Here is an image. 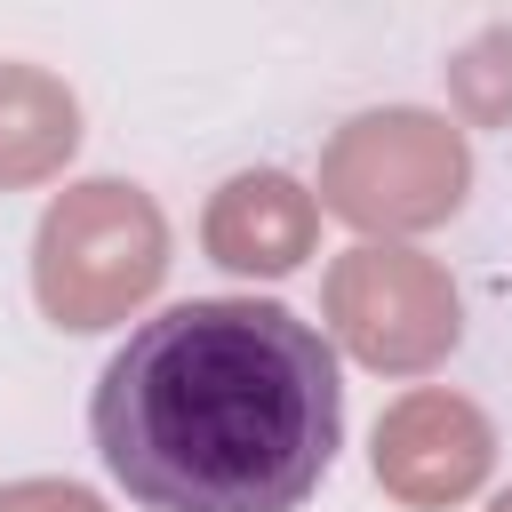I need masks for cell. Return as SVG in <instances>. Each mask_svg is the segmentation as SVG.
I'll use <instances>...</instances> for the list:
<instances>
[{
  "instance_id": "cell-1",
  "label": "cell",
  "mask_w": 512,
  "mask_h": 512,
  "mask_svg": "<svg viewBox=\"0 0 512 512\" xmlns=\"http://www.w3.org/2000/svg\"><path fill=\"white\" fill-rule=\"evenodd\" d=\"M88 432L144 512H296L344 440L336 344L272 296H184L104 360Z\"/></svg>"
},
{
  "instance_id": "cell-2",
  "label": "cell",
  "mask_w": 512,
  "mask_h": 512,
  "mask_svg": "<svg viewBox=\"0 0 512 512\" xmlns=\"http://www.w3.org/2000/svg\"><path fill=\"white\" fill-rule=\"evenodd\" d=\"M168 280V216L128 176H80L40 208L32 232V296L56 328L96 336L120 328Z\"/></svg>"
},
{
  "instance_id": "cell-3",
  "label": "cell",
  "mask_w": 512,
  "mask_h": 512,
  "mask_svg": "<svg viewBox=\"0 0 512 512\" xmlns=\"http://www.w3.org/2000/svg\"><path fill=\"white\" fill-rule=\"evenodd\" d=\"M472 192V144L448 112L432 104H368L320 144V184L312 200L344 216L360 240H400L432 232L464 208Z\"/></svg>"
},
{
  "instance_id": "cell-4",
  "label": "cell",
  "mask_w": 512,
  "mask_h": 512,
  "mask_svg": "<svg viewBox=\"0 0 512 512\" xmlns=\"http://www.w3.org/2000/svg\"><path fill=\"white\" fill-rule=\"evenodd\" d=\"M320 320L376 376H432L464 336V304H456L448 264L408 240L336 248L320 272Z\"/></svg>"
},
{
  "instance_id": "cell-5",
  "label": "cell",
  "mask_w": 512,
  "mask_h": 512,
  "mask_svg": "<svg viewBox=\"0 0 512 512\" xmlns=\"http://www.w3.org/2000/svg\"><path fill=\"white\" fill-rule=\"evenodd\" d=\"M368 464H376V488L400 496L408 512H448V504L480 496V480L496 472V424L464 392L416 384L376 416Z\"/></svg>"
},
{
  "instance_id": "cell-6",
  "label": "cell",
  "mask_w": 512,
  "mask_h": 512,
  "mask_svg": "<svg viewBox=\"0 0 512 512\" xmlns=\"http://www.w3.org/2000/svg\"><path fill=\"white\" fill-rule=\"evenodd\" d=\"M200 240L224 272L240 280H288L312 248H320V200L312 184H296L288 168H240L208 192Z\"/></svg>"
},
{
  "instance_id": "cell-7",
  "label": "cell",
  "mask_w": 512,
  "mask_h": 512,
  "mask_svg": "<svg viewBox=\"0 0 512 512\" xmlns=\"http://www.w3.org/2000/svg\"><path fill=\"white\" fill-rule=\"evenodd\" d=\"M72 152H80V96L64 88V72L0 56V192L64 176Z\"/></svg>"
},
{
  "instance_id": "cell-8",
  "label": "cell",
  "mask_w": 512,
  "mask_h": 512,
  "mask_svg": "<svg viewBox=\"0 0 512 512\" xmlns=\"http://www.w3.org/2000/svg\"><path fill=\"white\" fill-rule=\"evenodd\" d=\"M440 72H448V96H456V112L472 128L512 120V24H480Z\"/></svg>"
},
{
  "instance_id": "cell-9",
  "label": "cell",
  "mask_w": 512,
  "mask_h": 512,
  "mask_svg": "<svg viewBox=\"0 0 512 512\" xmlns=\"http://www.w3.org/2000/svg\"><path fill=\"white\" fill-rule=\"evenodd\" d=\"M0 512H104V496L80 480H8Z\"/></svg>"
},
{
  "instance_id": "cell-10",
  "label": "cell",
  "mask_w": 512,
  "mask_h": 512,
  "mask_svg": "<svg viewBox=\"0 0 512 512\" xmlns=\"http://www.w3.org/2000/svg\"><path fill=\"white\" fill-rule=\"evenodd\" d=\"M488 512H512V488H496V496H488Z\"/></svg>"
}]
</instances>
